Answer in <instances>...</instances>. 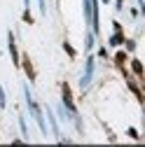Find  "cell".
<instances>
[{"instance_id":"4fadbf2b","label":"cell","mask_w":145,"mask_h":147,"mask_svg":"<svg viewBox=\"0 0 145 147\" xmlns=\"http://www.w3.org/2000/svg\"><path fill=\"white\" fill-rule=\"evenodd\" d=\"M56 112H59V117H61L63 121H70V112H68L63 105H59V107H56Z\"/></svg>"},{"instance_id":"7402d4cb","label":"cell","mask_w":145,"mask_h":147,"mask_svg":"<svg viewBox=\"0 0 145 147\" xmlns=\"http://www.w3.org/2000/svg\"><path fill=\"white\" fill-rule=\"evenodd\" d=\"M24 7H26V9H30V0H24Z\"/></svg>"},{"instance_id":"9c48e42d","label":"cell","mask_w":145,"mask_h":147,"mask_svg":"<svg viewBox=\"0 0 145 147\" xmlns=\"http://www.w3.org/2000/svg\"><path fill=\"white\" fill-rule=\"evenodd\" d=\"M126 86H129V89L133 91V96L138 98V103H143V91L138 89V84H136V82H133V80H131L129 75H126Z\"/></svg>"},{"instance_id":"ffe728a7","label":"cell","mask_w":145,"mask_h":147,"mask_svg":"<svg viewBox=\"0 0 145 147\" xmlns=\"http://www.w3.org/2000/svg\"><path fill=\"white\" fill-rule=\"evenodd\" d=\"M98 59H108V49L105 47H98Z\"/></svg>"},{"instance_id":"603a6c76","label":"cell","mask_w":145,"mask_h":147,"mask_svg":"<svg viewBox=\"0 0 145 147\" xmlns=\"http://www.w3.org/2000/svg\"><path fill=\"white\" fill-rule=\"evenodd\" d=\"M101 3H110V0H101Z\"/></svg>"},{"instance_id":"ac0fdd59","label":"cell","mask_w":145,"mask_h":147,"mask_svg":"<svg viewBox=\"0 0 145 147\" xmlns=\"http://www.w3.org/2000/svg\"><path fill=\"white\" fill-rule=\"evenodd\" d=\"M38 7H40V14H47V0H38Z\"/></svg>"},{"instance_id":"7c38bea8","label":"cell","mask_w":145,"mask_h":147,"mask_svg":"<svg viewBox=\"0 0 145 147\" xmlns=\"http://www.w3.org/2000/svg\"><path fill=\"white\" fill-rule=\"evenodd\" d=\"M94 45H96V35H94V33H87V38H84V47H87V51L91 49Z\"/></svg>"},{"instance_id":"ba28073f","label":"cell","mask_w":145,"mask_h":147,"mask_svg":"<svg viewBox=\"0 0 145 147\" xmlns=\"http://www.w3.org/2000/svg\"><path fill=\"white\" fill-rule=\"evenodd\" d=\"M126 59H129V56H126V51H117V54H115V65H117V68H119V70L124 72V77L129 75V72H126V68H124Z\"/></svg>"},{"instance_id":"9a60e30c","label":"cell","mask_w":145,"mask_h":147,"mask_svg":"<svg viewBox=\"0 0 145 147\" xmlns=\"http://www.w3.org/2000/svg\"><path fill=\"white\" fill-rule=\"evenodd\" d=\"M21 19H24V24H33V16H30V9H24V14H21Z\"/></svg>"},{"instance_id":"e0dca14e","label":"cell","mask_w":145,"mask_h":147,"mask_svg":"<svg viewBox=\"0 0 145 147\" xmlns=\"http://www.w3.org/2000/svg\"><path fill=\"white\" fill-rule=\"evenodd\" d=\"M126 133H129V138H133V140H140V133L136 131V128H129Z\"/></svg>"},{"instance_id":"30bf717a","label":"cell","mask_w":145,"mask_h":147,"mask_svg":"<svg viewBox=\"0 0 145 147\" xmlns=\"http://www.w3.org/2000/svg\"><path fill=\"white\" fill-rule=\"evenodd\" d=\"M131 72L143 80V63H140V59H131Z\"/></svg>"},{"instance_id":"6da1fadb","label":"cell","mask_w":145,"mask_h":147,"mask_svg":"<svg viewBox=\"0 0 145 147\" xmlns=\"http://www.w3.org/2000/svg\"><path fill=\"white\" fill-rule=\"evenodd\" d=\"M24 98H26V105H28V112H30V117L35 119V124L40 126V131L47 136V121H45V112H42V107L33 100V94H30L28 84H24Z\"/></svg>"},{"instance_id":"3957f363","label":"cell","mask_w":145,"mask_h":147,"mask_svg":"<svg viewBox=\"0 0 145 147\" xmlns=\"http://www.w3.org/2000/svg\"><path fill=\"white\" fill-rule=\"evenodd\" d=\"M45 115H47V119H45V121H47V124H49V128H51V136H54V138L59 140V138H61V128H59V119H56V115L51 112V107H49V105L45 107Z\"/></svg>"},{"instance_id":"5b68a950","label":"cell","mask_w":145,"mask_h":147,"mask_svg":"<svg viewBox=\"0 0 145 147\" xmlns=\"http://www.w3.org/2000/svg\"><path fill=\"white\" fill-rule=\"evenodd\" d=\"M89 5H91V33L98 35L101 30V16H98V0H89Z\"/></svg>"},{"instance_id":"8992f818","label":"cell","mask_w":145,"mask_h":147,"mask_svg":"<svg viewBox=\"0 0 145 147\" xmlns=\"http://www.w3.org/2000/svg\"><path fill=\"white\" fill-rule=\"evenodd\" d=\"M112 28H115V33L110 35V40H108V45H110V47H119V45H124V33H122V24L119 21H115L112 24Z\"/></svg>"},{"instance_id":"7a4b0ae2","label":"cell","mask_w":145,"mask_h":147,"mask_svg":"<svg viewBox=\"0 0 145 147\" xmlns=\"http://www.w3.org/2000/svg\"><path fill=\"white\" fill-rule=\"evenodd\" d=\"M94 70H96V56H91V54H89L87 61H84V72H82V77H80V86H82V91H87L89 84H91V80H94Z\"/></svg>"},{"instance_id":"d6986e66","label":"cell","mask_w":145,"mask_h":147,"mask_svg":"<svg viewBox=\"0 0 145 147\" xmlns=\"http://www.w3.org/2000/svg\"><path fill=\"white\" fill-rule=\"evenodd\" d=\"M124 45H126V49H129V51L136 49V42H133V40H124Z\"/></svg>"},{"instance_id":"2e32d148","label":"cell","mask_w":145,"mask_h":147,"mask_svg":"<svg viewBox=\"0 0 145 147\" xmlns=\"http://www.w3.org/2000/svg\"><path fill=\"white\" fill-rule=\"evenodd\" d=\"M5 105H7V98H5V89L0 86V110H5Z\"/></svg>"},{"instance_id":"277c9868","label":"cell","mask_w":145,"mask_h":147,"mask_svg":"<svg viewBox=\"0 0 145 147\" xmlns=\"http://www.w3.org/2000/svg\"><path fill=\"white\" fill-rule=\"evenodd\" d=\"M7 49H9V56H12V63L19 68V63H21V54H19V49H16V42H14V33L12 30H7Z\"/></svg>"},{"instance_id":"44dd1931","label":"cell","mask_w":145,"mask_h":147,"mask_svg":"<svg viewBox=\"0 0 145 147\" xmlns=\"http://www.w3.org/2000/svg\"><path fill=\"white\" fill-rule=\"evenodd\" d=\"M115 7H117V12H122L124 9V0H115Z\"/></svg>"},{"instance_id":"5bb4252c","label":"cell","mask_w":145,"mask_h":147,"mask_svg":"<svg viewBox=\"0 0 145 147\" xmlns=\"http://www.w3.org/2000/svg\"><path fill=\"white\" fill-rule=\"evenodd\" d=\"M63 49H66V54H68L70 59H75V56H77V51H75V47H72L70 42H63Z\"/></svg>"},{"instance_id":"8fae6325","label":"cell","mask_w":145,"mask_h":147,"mask_svg":"<svg viewBox=\"0 0 145 147\" xmlns=\"http://www.w3.org/2000/svg\"><path fill=\"white\" fill-rule=\"evenodd\" d=\"M19 128H21V138H24L26 142H30V136H28V126H26V119H24V117H19Z\"/></svg>"},{"instance_id":"52a82bcc","label":"cell","mask_w":145,"mask_h":147,"mask_svg":"<svg viewBox=\"0 0 145 147\" xmlns=\"http://www.w3.org/2000/svg\"><path fill=\"white\" fill-rule=\"evenodd\" d=\"M19 65L24 68V72H26L28 82H35V77H38V75H35V68H33V61L28 59V54H24V56H21V63H19Z\"/></svg>"}]
</instances>
